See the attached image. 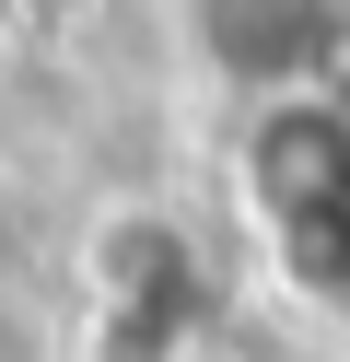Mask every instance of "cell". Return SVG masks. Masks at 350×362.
I'll return each instance as SVG.
<instances>
[{"mask_svg":"<svg viewBox=\"0 0 350 362\" xmlns=\"http://www.w3.org/2000/svg\"><path fill=\"white\" fill-rule=\"evenodd\" d=\"M93 281V362H199L222 327V269L175 211L129 199L82 257Z\"/></svg>","mask_w":350,"mask_h":362,"instance_id":"cell-1","label":"cell"},{"mask_svg":"<svg viewBox=\"0 0 350 362\" xmlns=\"http://www.w3.org/2000/svg\"><path fill=\"white\" fill-rule=\"evenodd\" d=\"M245 211L315 292L350 304V94H292L245 117Z\"/></svg>","mask_w":350,"mask_h":362,"instance_id":"cell-2","label":"cell"},{"mask_svg":"<svg viewBox=\"0 0 350 362\" xmlns=\"http://www.w3.org/2000/svg\"><path fill=\"white\" fill-rule=\"evenodd\" d=\"M175 12V47L210 94L292 105V94H339L350 71V0H163Z\"/></svg>","mask_w":350,"mask_h":362,"instance_id":"cell-3","label":"cell"},{"mask_svg":"<svg viewBox=\"0 0 350 362\" xmlns=\"http://www.w3.org/2000/svg\"><path fill=\"white\" fill-rule=\"evenodd\" d=\"M12 12H23V0H0V24H12Z\"/></svg>","mask_w":350,"mask_h":362,"instance_id":"cell-4","label":"cell"}]
</instances>
